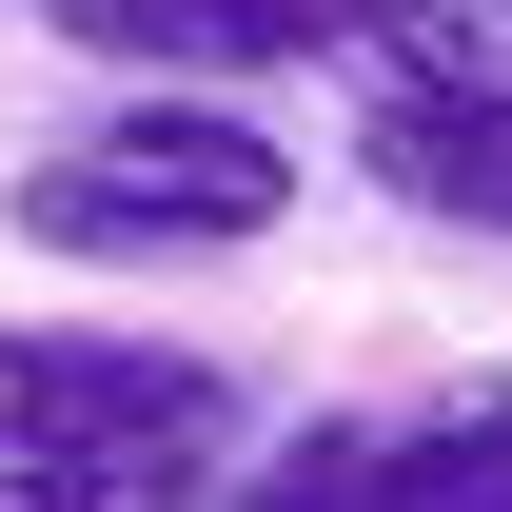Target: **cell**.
<instances>
[{"mask_svg":"<svg viewBox=\"0 0 512 512\" xmlns=\"http://www.w3.org/2000/svg\"><path fill=\"white\" fill-rule=\"evenodd\" d=\"M40 256H79V276H138V256H256L276 217H296V138H256L237 99H99V119H60L40 158H20V197H0Z\"/></svg>","mask_w":512,"mask_h":512,"instance_id":"obj_1","label":"cell"},{"mask_svg":"<svg viewBox=\"0 0 512 512\" xmlns=\"http://www.w3.org/2000/svg\"><path fill=\"white\" fill-rule=\"evenodd\" d=\"M237 512H512V375L434 394V414H335V434H296Z\"/></svg>","mask_w":512,"mask_h":512,"instance_id":"obj_2","label":"cell"},{"mask_svg":"<svg viewBox=\"0 0 512 512\" xmlns=\"http://www.w3.org/2000/svg\"><path fill=\"white\" fill-rule=\"evenodd\" d=\"M79 60H119V79H178V99H217V79H296L335 60V20L355 0H40Z\"/></svg>","mask_w":512,"mask_h":512,"instance_id":"obj_3","label":"cell"},{"mask_svg":"<svg viewBox=\"0 0 512 512\" xmlns=\"http://www.w3.org/2000/svg\"><path fill=\"white\" fill-rule=\"evenodd\" d=\"M335 60L414 119H512V0H355Z\"/></svg>","mask_w":512,"mask_h":512,"instance_id":"obj_4","label":"cell"},{"mask_svg":"<svg viewBox=\"0 0 512 512\" xmlns=\"http://www.w3.org/2000/svg\"><path fill=\"white\" fill-rule=\"evenodd\" d=\"M237 434H0V512H197Z\"/></svg>","mask_w":512,"mask_h":512,"instance_id":"obj_5","label":"cell"},{"mask_svg":"<svg viewBox=\"0 0 512 512\" xmlns=\"http://www.w3.org/2000/svg\"><path fill=\"white\" fill-rule=\"evenodd\" d=\"M434 237H493L512 256V119H414V99H375V138H355Z\"/></svg>","mask_w":512,"mask_h":512,"instance_id":"obj_6","label":"cell"},{"mask_svg":"<svg viewBox=\"0 0 512 512\" xmlns=\"http://www.w3.org/2000/svg\"><path fill=\"white\" fill-rule=\"evenodd\" d=\"M0 434H20V414H0Z\"/></svg>","mask_w":512,"mask_h":512,"instance_id":"obj_7","label":"cell"}]
</instances>
